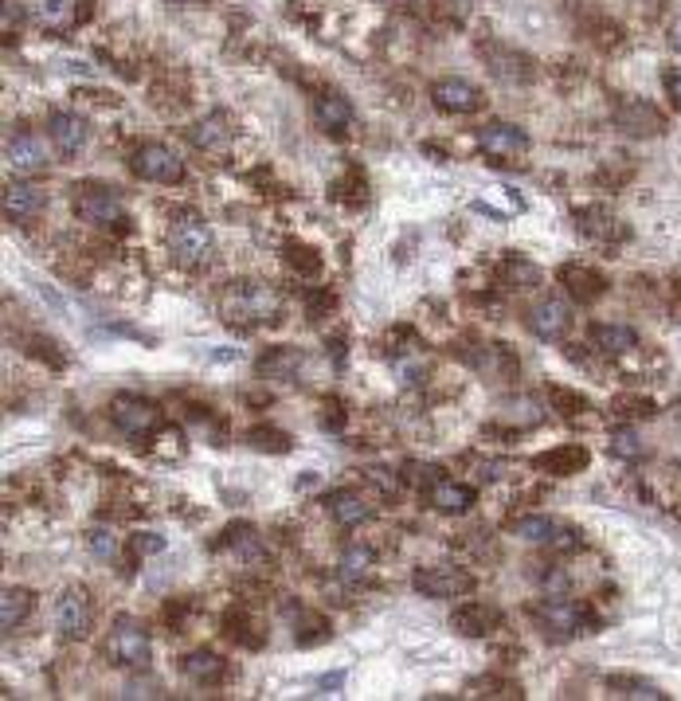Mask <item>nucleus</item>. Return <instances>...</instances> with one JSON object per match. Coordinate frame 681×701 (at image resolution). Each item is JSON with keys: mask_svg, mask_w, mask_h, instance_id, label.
<instances>
[{"mask_svg": "<svg viewBox=\"0 0 681 701\" xmlns=\"http://www.w3.org/2000/svg\"><path fill=\"white\" fill-rule=\"evenodd\" d=\"M220 310H224L227 326H267V322H278L282 298L274 294V286H263V282H231Z\"/></svg>", "mask_w": 681, "mask_h": 701, "instance_id": "f257e3e1", "label": "nucleus"}, {"mask_svg": "<svg viewBox=\"0 0 681 701\" xmlns=\"http://www.w3.org/2000/svg\"><path fill=\"white\" fill-rule=\"evenodd\" d=\"M149 655H153V643H149L145 627L134 619H118L114 631L106 635V658L122 670H141V666H149Z\"/></svg>", "mask_w": 681, "mask_h": 701, "instance_id": "f03ea898", "label": "nucleus"}, {"mask_svg": "<svg viewBox=\"0 0 681 701\" xmlns=\"http://www.w3.org/2000/svg\"><path fill=\"white\" fill-rule=\"evenodd\" d=\"M130 169H134V177L149 181V185H181L184 181V161L169 145H157V141L137 149L130 157Z\"/></svg>", "mask_w": 681, "mask_h": 701, "instance_id": "7ed1b4c3", "label": "nucleus"}, {"mask_svg": "<svg viewBox=\"0 0 681 701\" xmlns=\"http://www.w3.org/2000/svg\"><path fill=\"white\" fill-rule=\"evenodd\" d=\"M411 584H415L419 596H431V600H454V596H470L474 592V576L466 568H454V564L419 568L411 576Z\"/></svg>", "mask_w": 681, "mask_h": 701, "instance_id": "20e7f679", "label": "nucleus"}, {"mask_svg": "<svg viewBox=\"0 0 681 701\" xmlns=\"http://www.w3.org/2000/svg\"><path fill=\"white\" fill-rule=\"evenodd\" d=\"M110 420L118 423V431L126 435H149L161 427V408L145 396H134V392H122L110 400Z\"/></svg>", "mask_w": 681, "mask_h": 701, "instance_id": "39448f33", "label": "nucleus"}, {"mask_svg": "<svg viewBox=\"0 0 681 701\" xmlns=\"http://www.w3.org/2000/svg\"><path fill=\"white\" fill-rule=\"evenodd\" d=\"M169 251L181 267H200L208 255H212V232L208 224L200 220H184V224H173L169 232Z\"/></svg>", "mask_w": 681, "mask_h": 701, "instance_id": "423d86ee", "label": "nucleus"}, {"mask_svg": "<svg viewBox=\"0 0 681 701\" xmlns=\"http://www.w3.org/2000/svg\"><path fill=\"white\" fill-rule=\"evenodd\" d=\"M478 149L486 157H498V161H517L529 153V134L513 122H490L478 130Z\"/></svg>", "mask_w": 681, "mask_h": 701, "instance_id": "0eeeda50", "label": "nucleus"}, {"mask_svg": "<svg viewBox=\"0 0 681 701\" xmlns=\"http://www.w3.org/2000/svg\"><path fill=\"white\" fill-rule=\"evenodd\" d=\"M615 126L631 138H658L666 130V118H662L658 106H650L642 98H627V102L615 106Z\"/></svg>", "mask_w": 681, "mask_h": 701, "instance_id": "6e6552de", "label": "nucleus"}, {"mask_svg": "<svg viewBox=\"0 0 681 701\" xmlns=\"http://www.w3.org/2000/svg\"><path fill=\"white\" fill-rule=\"evenodd\" d=\"M55 623L67 639H87L91 635V623H94V611H91V596L79 592V588H67L63 600L55 604Z\"/></svg>", "mask_w": 681, "mask_h": 701, "instance_id": "1a4fd4ad", "label": "nucleus"}, {"mask_svg": "<svg viewBox=\"0 0 681 701\" xmlns=\"http://www.w3.org/2000/svg\"><path fill=\"white\" fill-rule=\"evenodd\" d=\"M533 619H537V627L548 631V635H580V627H584V611L576 608V604H568V600H541L537 608H533Z\"/></svg>", "mask_w": 681, "mask_h": 701, "instance_id": "9d476101", "label": "nucleus"}, {"mask_svg": "<svg viewBox=\"0 0 681 701\" xmlns=\"http://www.w3.org/2000/svg\"><path fill=\"white\" fill-rule=\"evenodd\" d=\"M4 161H8V169H12V173H20V177L44 173V169H47L44 141L32 138V134H12L8 145H4Z\"/></svg>", "mask_w": 681, "mask_h": 701, "instance_id": "9b49d317", "label": "nucleus"}, {"mask_svg": "<svg viewBox=\"0 0 681 701\" xmlns=\"http://www.w3.org/2000/svg\"><path fill=\"white\" fill-rule=\"evenodd\" d=\"M431 98H435V106L447 110V114H474V110L482 106V91H478L474 83H466V79H439V83L431 87Z\"/></svg>", "mask_w": 681, "mask_h": 701, "instance_id": "f8f14e48", "label": "nucleus"}, {"mask_svg": "<svg viewBox=\"0 0 681 701\" xmlns=\"http://www.w3.org/2000/svg\"><path fill=\"white\" fill-rule=\"evenodd\" d=\"M51 141H55V149L63 157H79L87 149V141H91V122L79 118V114H67V110L51 114Z\"/></svg>", "mask_w": 681, "mask_h": 701, "instance_id": "ddd939ff", "label": "nucleus"}, {"mask_svg": "<svg viewBox=\"0 0 681 701\" xmlns=\"http://www.w3.org/2000/svg\"><path fill=\"white\" fill-rule=\"evenodd\" d=\"M79 216L87 224H98V228H110L122 220V196L110 192V188H83L79 196Z\"/></svg>", "mask_w": 681, "mask_h": 701, "instance_id": "4468645a", "label": "nucleus"}, {"mask_svg": "<svg viewBox=\"0 0 681 701\" xmlns=\"http://www.w3.org/2000/svg\"><path fill=\"white\" fill-rule=\"evenodd\" d=\"M560 282L568 286V294L580 302V306H591V302H599L603 294H607V279L588 267V263H568V267H560Z\"/></svg>", "mask_w": 681, "mask_h": 701, "instance_id": "2eb2a0df", "label": "nucleus"}, {"mask_svg": "<svg viewBox=\"0 0 681 701\" xmlns=\"http://www.w3.org/2000/svg\"><path fill=\"white\" fill-rule=\"evenodd\" d=\"M529 329H533L541 341H560V337H568V329H572V314H568L564 302L545 298V302H537V306L529 310Z\"/></svg>", "mask_w": 681, "mask_h": 701, "instance_id": "dca6fc26", "label": "nucleus"}, {"mask_svg": "<svg viewBox=\"0 0 681 701\" xmlns=\"http://www.w3.org/2000/svg\"><path fill=\"white\" fill-rule=\"evenodd\" d=\"M482 59L490 63V71L505 79V83H525V79H533V59L529 55H521V51H509V47L501 44H482Z\"/></svg>", "mask_w": 681, "mask_h": 701, "instance_id": "f3484780", "label": "nucleus"}, {"mask_svg": "<svg viewBox=\"0 0 681 701\" xmlns=\"http://www.w3.org/2000/svg\"><path fill=\"white\" fill-rule=\"evenodd\" d=\"M454 631H462L466 639H482V635H494V627L501 623V611L494 604H478V600H470V604H462V608L451 615Z\"/></svg>", "mask_w": 681, "mask_h": 701, "instance_id": "a211bd4d", "label": "nucleus"}, {"mask_svg": "<svg viewBox=\"0 0 681 701\" xmlns=\"http://www.w3.org/2000/svg\"><path fill=\"white\" fill-rule=\"evenodd\" d=\"M47 196L44 188L28 185V181H12V185L4 188V212H8V220H36L40 212H44Z\"/></svg>", "mask_w": 681, "mask_h": 701, "instance_id": "6ab92c4d", "label": "nucleus"}, {"mask_svg": "<svg viewBox=\"0 0 681 701\" xmlns=\"http://www.w3.org/2000/svg\"><path fill=\"white\" fill-rule=\"evenodd\" d=\"M588 463H591L588 447H580V443H564V447L545 451V455L533 459V467L548 470V474H556V478H572V474H580Z\"/></svg>", "mask_w": 681, "mask_h": 701, "instance_id": "aec40b11", "label": "nucleus"}, {"mask_svg": "<svg viewBox=\"0 0 681 701\" xmlns=\"http://www.w3.org/2000/svg\"><path fill=\"white\" fill-rule=\"evenodd\" d=\"M231 138H235V130H231L227 114H208V118H200V122L188 130V141H192L196 149H204V153H227Z\"/></svg>", "mask_w": 681, "mask_h": 701, "instance_id": "412c9836", "label": "nucleus"}, {"mask_svg": "<svg viewBox=\"0 0 681 701\" xmlns=\"http://www.w3.org/2000/svg\"><path fill=\"white\" fill-rule=\"evenodd\" d=\"M314 118H318L321 130L341 134V130L353 126V102H349L341 91H325L318 102H314Z\"/></svg>", "mask_w": 681, "mask_h": 701, "instance_id": "4be33fe9", "label": "nucleus"}, {"mask_svg": "<svg viewBox=\"0 0 681 701\" xmlns=\"http://www.w3.org/2000/svg\"><path fill=\"white\" fill-rule=\"evenodd\" d=\"M431 506L439 514H466L474 506V490L454 482V478H435L431 482Z\"/></svg>", "mask_w": 681, "mask_h": 701, "instance_id": "5701e85b", "label": "nucleus"}, {"mask_svg": "<svg viewBox=\"0 0 681 701\" xmlns=\"http://www.w3.org/2000/svg\"><path fill=\"white\" fill-rule=\"evenodd\" d=\"M181 666H184V674H188L192 682H200V686L220 682V678H224V670H227L224 655H216L212 647H196V651H188V655L181 658Z\"/></svg>", "mask_w": 681, "mask_h": 701, "instance_id": "b1692460", "label": "nucleus"}, {"mask_svg": "<svg viewBox=\"0 0 681 701\" xmlns=\"http://www.w3.org/2000/svg\"><path fill=\"white\" fill-rule=\"evenodd\" d=\"M325 506H329V514L337 525H345V529H357L361 521H368V502H364L357 490H337V494H329L325 498Z\"/></svg>", "mask_w": 681, "mask_h": 701, "instance_id": "393cba45", "label": "nucleus"}, {"mask_svg": "<svg viewBox=\"0 0 681 701\" xmlns=\"http://www.w3.org/2000/svg\"><path fill=\"white\" fill-rule=\"evenodd\" d=\"M32 608H36V592L32 588H8L4 600H0V627H4V635L16 631L32 615Z\"/></svg>", "mask_w": 681, "mask_h": 701, "instance_id": "a878e982", "label": "nucleus"}, {"mask_svg": "<svg viewBox=\"0 0 681 701\" xmlns=\"http://www.w3.org/2000/svg\"><path fill=\"white\" fill-rule=\"evenodd\" d=\"M224 545L243 564H259L267 557V549H263V541H259V533H255L251 525H231L224 533Z\"/></svg>", "mask_w": 681, "mask_h": 701, "instance_id": "bb28decb", "label": "nucleus"}, {"mask_svg": "<svg viewBox=\"0 0 681 701\" xmlns=\"http://www.w3.org/2000/svg\"><path fill=\"white\" fill-rule=\"evenodd\" d=\"M591 341H595V349L623 357L638 345V333L631 326H591Z\"/></svg>", "mask_w": 681, "mask_h": 701, "instance_id": "cd10ccee", "label": "nucleus"}, {"mask_svg": "<svg viewBox=\"0 0 681 701\" xmlns=\"http://www.w3.org/2000/svg\"><path fill=\"white\" fill-rule=\"evenodd\" d=\"M224 627H227V635L239 643V647H263V635H259V619L251 615V611H243V608H231L227 611V619H224Z\"/></svg>", "mask_w": 681, "mask_h": 701, "instance_id": "c85d7f7f", "label": "nucleus"}, {"mask_svg": "<svg viewBox=\"0 0 681 701\" xmlns=\"http://www.w3.org/2000/svg\"><path fill=\"white\" fill-rule=\"evenodd\" d=\"M255 451H267V455H286L290 447H294V439L282 431V427H271V423H255V427H247V435H243Z\"/></svg>", "mask_w": 681, "mask_h": 701, "instance_id": "c756f323", "label": "nucleus"}, {"mask_svg": "<svg viewBox=\"0 0 681 701\" xmlns=\"http://www.w3.org/2000/svg\"><path fill=\"white\" fill-rule=\"evenodd\" d=\"M298 365H302V357L294 353V349H271L263 361H259V376H274V380H290V376L298 373Z\"/></svg>", "mask_w": 681, "mask_h": 701, "instance_id": "7c9ffc66", "label": "nucleus"}, {"mask_svg": "<svg viewBox=\"0 0 681 701\" xmlns=\"http://www.w3.org/2000/svg\"><path fill=\"white\" fill-rule=\"evenodd\" d=\"M552 533H556V521L552 517H521V521H513V537H521V541H533V545H548L552 541Z\"/></svg>", "mask_w": 681, "mask_h": 701, "instance_id": "2f4dec72", "label": "nucleus"}, {"mask_svg": "<svg viewBox=\"0 0 681 701\" xmlns=\"http://www.w3.org/2000/svg\"><path fill=\"white\" fill-rule=\"evenodd\" d=\"M75 16H79V12H75V0H44V4H40V24H44L47 32L71 28Z\"/></svg>", "mask_w": 681, "mask_h": 701, "instance_id": "473e14b6", "label": "nucleus"}, {"mask_svg": "<svg viewBox=\"0 0 681 701\" xmlns=\"http://www.w3.org/2000/svg\"><path fill=\"white\" fill-rule=\"evenodd\" d=\"M286 263H290L298 275H310V279L321 271V255L314 247H306V243H290V247H286Z\"/></svg>", "mask_w": 681, "mask_h": 701, "instance_id": "72a5a7b5", "label": "nucleus"}, {"mask_svg": "<svg viewBox=\"0 0 681 701\" xmlns=\"http://www.w3.org/2000/svg\"><path fill=\"white\" fill-rule=\"evenodd\" d=\"M501 279H505V286H533V282L541 279V271L533 267V263H525L521 255H513V259H505V267H501Z\"/></svg>", "mask_w": 681, "mask_h": 701, "instance_id": "f704fd0d", "label": "nucleus"}, {"mask_svg": "<svg viewBox=\"0 0 681 701\" xmlns=\"http://www.w3.org/2000/svg\"><path fill=\"white\" fill-rule=\"evenodd\" d=\"M611 690H619V698H638V701H662L666 694L650 682H638V678H611Z\"/></svg>", "mask_w": 681, "mask_h": 701, "instance_id": "c9c22d12", "label": "nucleus"}, {"mask_svg": "<svg viewBox=\"0 0 681 701\" xmlns=\"http://www.w3.org/2000/svg\"><path fill=\"white\" fill-rule=\"evenodd\" d=\"M368 564H372V553L361 549V545H353V549H345V557H341V576H345V580H361L364 572H368Z\"/></svg>", "mask_w": 681, "mask_h": 701, "instance_id": "e433bc0d", "label": "nucleus"}, {"mask_svg": "<svg viewBox=\"0 0 681 701\" xmlns=\"http://www.w3.org/2000/svg\"><path fill=\"white\" fill-rule=\"evenodd\" d=\"M161 549H165V537H161V533H134V537H130V557H134V561L157 557Z\"/></svg>", "mask_w": 681, "mask_h": 701, "instance_id": "4c0bfd02", "label": "nucleus"}, {"mask_svg": "<svg viewBox=\"0 0 681 701\" xmlns=\"http://www.w3.org/2000/svg\"><path fill=\"white\" fill-rule=\"evenodd\" d=\"M552 404H556V412H564V416L591 412L588 400H584V396H576V392H568V388H552Z\"/></svg>", "mask_w": 681, "mask_h": 701, "instance_id": "58836bf2", "label": "nucleus"}, {"mask_svg": "<svg viewBox=\"0 0 681 701\" xmlns=\"http://www.w3.org/2000/svg\"><path fill=\"white\" fill-rule=\"evenodd\" d=\"M435 16H443L451 24H466L470 20V0H435Z\"/></svg>", "mask_w": 681, "mask_h": 701, "instance_id": "ea45409f", "label": "nucleus"}, {"mask_svg": "<svg viewBox=\"0 0 681 701\" xmlns=\"http://www.w3.org/2000/svg\"><path fill=\"white\" fill-rule=\"evenodd\" d=\"M615 408H623V412H627V416H635V420L654 416V400H646V396H619V400H615Z\"/></svg>", "mask_w": 681, "mask_h": 701, "instance_id": "a19ab883", "label": "nucleus"}, {"mask_svg": "<svg viewBox=\"0 0 681 701\" xmlns=\"http://www.w3.org/2000/svg\"><path fill=\"white\" fill-rule=\"evenodd\" d=\"M615 455H623V459H642V447H638V439L631 431H619V435H615Z\"/></svg>", "mask_w": 681, "mask_h": 701, "instance_id": "79ce46f5", "label": "nucleus"}, {"mask_svg": "<svg viewBox=\"0 0 681 701\" xmlns=\"http://www.w3.org/2000/svg\"><path fill=\"white\" fill-rule=\"evenodd\" d=\"M157 690H161V686H157V682H130V686H126V694H122V698H161V694H157Z\"/></svg>", "mask_w": 681, "mask_h": 701, "instance_id": "37998d69", "label": "nucleus"}, {"mask_svg": "<svg viewBox=\"0 0 681 701\" xmlns=\"http://www.w3.org/2000/svg\"><path fill=\"white\" fill-rule=\"evenodd\" d=\"M91 545H94V553H98V557H106V553L114 549V541H110V533H91Z\"/></svg>", "mask_w": 681, "mask_h": 701, "instance_id": "c03bdc74", "label": "nucleus"}, {"mask_svg": "<svg viewBox=\"0 0 681 701\" xmlns=\"http://www.w3.org/2000/svg\"><path fill=\"white\" fill-rule=\"evenodd\" d=\"M666 91H670V98H674V102L681 106V67H678V71H670V75H666Z\"/></svg>", "mask_w": 681, "mask_h": 701, "instance_id": "a18cd8bd", "label": "nucleus"}, {"mask_svg": "<svg viewBox=\"0 0 681 701\" xmlns=\"http://www.w3.org/2000/svg\"><path fill=\"white\" fill-rule=\"evenodd\" d=\"M314 486H318V474H302L298 478V490H314Z\"/></svg>", "mask_w": 681, "mask_h": 701, "instance_id": "49530a36", "label": "nucleus"}, {"mask_svg": "<svg viewBox=\"0 0 681 701\" xmlns=\"http://www.w3.org/2000/svg\"><path fill=\"white\" fill-rule=\"evenodd\" d=\"M670 47H674V55H681V24L674 28V36H670Z\"/></svg>", "mask_w": 681, "mask_h": 701, "instance_id": "de8ad7c7", "label": "nucleus"}, {"mask_svg": "<svg viewBox=\"0 0 681 701\" xmlns=\"http://www.w3.org/2000/svg\"><path fill=\"white\" fill-rule=\"evenodd\" d=\"M169 4H192V0H169Z\"/></svg>", "mask_w": 681, "mask_h": 701, "instance_id": "09e8293b", "label": "nucleus"}]
</instances>
